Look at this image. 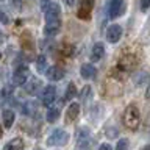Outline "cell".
I'll return each mask as SVG.
<instances>
[{
	"label": "cell",
	"mask_w": 150,
	"mask_h": 150,
	"mask_svg": "<svg viewBox=\"0 0 150 150\" xmlns=\"http://www.w3.org/2000/svg\"><path fill=\"white\" fill-rule=\"evenodd\" d=\"M3 150H23V139L22 138H14L5 145Z\"/></svg>",
	"instance_id": "18"
},
{
	"label": "cell",
	"mask_w": 150,
	"mask_h": 150,
	"mask_svg": "<svg viewBox=\"0 0 150 150\" xmlns=\"http://www.w3.org/2000/svg\"><path fill=\"white\" fill-rule=\"evenodd\" d=\"M61 9L58 3H49L45 6V21H52V19H59Z\"/></svg>",
	"instance_id": "12"
},
{
	"label": "cell",
	"mask_w": 150,
	"mask_h": 150,
	"mask_svg": "<svg viewBox=\"0 0 150 150\" xmlns=\"http://www.w3.org/2000/svg\"><path fill=\"white\" fill-rule=\"evenodd\" d=\"M47 120L49 122H56L58 120V117H59V110L58 108H50L49 111H47Z\"/></svg>",
	"instance_id": "21"
},
{
	"label": "cell",
	"mask_w": 150,
	"mask_h": 150,
	"mask_svg": "<svg viewBox=\"0 0 150 150\" xmlns=\"http://www.w3.org/2000/svg\"><path fill=\"white\" fill-rule=\"evenodd\" d=\"M36 69H38V72H44L45 70V56L44 55H39L36 58Z\"/></svg>",
	"instance_id": "22"
},
{
	"label": "cell",
	"mask_w": 150,
	"mask_h": 150,
	"mask_svg": "<svg viewBox=\"0 0 150 150\" xmlns=\"http://www.w3.org/2000/svg\"><path fill=\"white\" fill-rule=\"evenodd\" d=\"M41 86H42V83L39 81V80H33V81H30L25 86V92L30 94V96H36V94L39 92Z\"/></svg>",
	"instance_id": "17"
},
{
	"label": "cell",
	"mask_w": 150,
	"mask_h": 150,
	"mask_svg": "<svg viewBox=\"0 0 150 150\" xmlns=\"http://www.w3.org/2000/svg\"><path fill=\"white\" fill-rule=\"evenodd\" d=\"M80 75L84 78V80H92V78H96V75H97V69L94 67L92 64H83L81 66V69H80Z\"/></svg>",
	"instance_id": "14"
},
{
	"label": "cell",
	"mask_w": 150,
	"mask_h": 150,
	"mask_svg": "<svg viewBox=\"0 0 150 150\" xmlns=\"http://www.w3.org/2000/svg\"><path fill=\"white\" fill-rule=\"evenodd\" d=\"M14 119H16V114H14V111H11V110H5V111L2 112V120H3V125L6 127V128H11V127H13Z\"/></svg>",
	"instance_id": "16"
},
{
	"label": "cell",
	"mask_w": 150,
	"mask_h": 150,
	"mask_svg": "<svg viewBox=\"0 0 150 150\" xmlns=\"http://www.w3.org/2000/svg\"><path fill=\"white\" fill-rule=\"evenodd\" d=\"M22 114L23 116H33V114H36L38 112V106H36V103L35 102H27L25 105H23V108H22Z\"/></svg>",
	"instance_id": "20"
},
{
	"label": "cell",
	"mask_w": 150,
	"mask_h": 150,
	"mask_svg": "<svg viewBox=\"0 0 150 150\" xmlns=\"http://www.w3.org/2000/svg\"><path fill=\"white\" fill-rule=\"evenodd\" d=\"M5 97H6V96H5V92L0 91V106H2L3 103H5Z\"/></svg>",
	"instance_id": "26"
},
{
	"label": "cell",
	"mask_w": 150,
	"mask_h": 150,
	"mask_svg": "<svg viewBox=\"0 0 150 150\" xmlns=\"http://www.w3.org/2000/svg\"><path fill=\"white\" fill-rule=\"evenodd\" d=\"M80 114V105L78 103H70L67 111H66V122L70 124V122H75V119Z\"/></svg>",
	"instance_id": "15"
},
{
	"label": "cell",
	"mask_w": 150,
	"mask_h": 150,
	"mask_svg": "<svg viewBox=\"0 0 150 150\" xmlns=\"http://www.w3.org/2000/svg\"><path fill=\"white\" fill-rule=\"evenodd\" d=\"M103 56H105V45L102 42H96L92 45V50H91V61L96 63V61H100Z\"/></svg>",
	"instance_id": "13"
},
{
	"label": "cell",
	"mask_w": 150,
	"mask_h": 150,
	"mask_svg": "<svg viewBox=\"0 0 150 150\" xmlns=\"http://www.w3.org/2000/svg\"><path fill=\"white\" fill-rule=\"evenodd\" d=\"M75 94H77V89H75V83H69L67 84V89H66V94L63 97V103L72 100V98L75 97Z\"/></svg>",
	"instance_id": "19"
},
{
	"label": "cell",
	"mask_w": 150,
	"mask_h": 150,
	"mask_svg": "<svg viewBox=\"0 0 150 150\" xmlns=\"http://www.w3.org/2000/svg\"><path fill=\"white\" fill-rule=\"evenodd\" d=\"M2 42H3V33L0 31V44H2Z\"/></svg>",
	"instance_id": "30"
},
{
	"label": "cell",
	"mask_w": 150,
	"mask_h": 150,
	"mask_svg": "<svg viewBox=\"0 0 150 150\" xmlns=\"http://www.w3.org/2000/svg\"><path fill=\"white\" fill-rule=\"evenodd\" d=\"M49 3H50V0H41V5H42V8H44V9H45V6Z\"/></svg>",
	"instance_id": "28"
},
{
	"label": "cell",
	"mask_w": 150,
	"mask_h": 150,
	"mask_svg": "<svg viewBox=\"0 0 150 150\" xmlns=\"http://www.w3.org/2000/svg\"><path fill=\"white\" fill-rule=\"evenodd\" d=\"M91 94V86H84L81 91V100H86V97Z\"/></svg>",
	"instance_id": "24"
},
{
	"label": "cell",
	"mask_w": 150,
	"mask_h": 150,
	"mask_svg": "<svg viewBox=\"0 0 150 150\" xmlns=\"http://www.w3.org/2000/svg\"><path fill=\"white\" fill-rule=\"evenodd\" d=\"M116 150H128V141L127 139H119L116 145Z\"/></svg>",
	"instance_id": "23"
},
{
	"label": "cell",
	"mask_w": 150,
	"mask_h": 150,
	"mask_svg": "<svg viewBox=\"0 0 150 150\" xmlns=\"http://www.w3.org/2000/svg\"><path fill=\"white\" fill-rule=\"evenodd\" d=\"M28 75H30V72H28V69L23 66V67H19L16 72L13 74V83L17 84V86H22V84H25Z\"/></svg>",
	"instance_id": "10"
},
{
	"label": "cell",
	"mask_w": 150,
	"mask_h": 150,
	"mask_svg": "<svg viewBox=\"0 0 150 150\" xmlns=\"http://www.w3.org/2000/svg\"><path fill=\"white\" fill-rule=\"evenodd\" d=\"M141 150H149V147H144V149H141Z\"/></svg>",
	"instance_id": "32"
},
{
	"label": "cell",
	"mask_w": 150,
	"mask_h": 150,
	"mask_svg": "<svg viewBox=\"0 0 150 150\" xmlns=\"http://www.w3.org/2000/svg\"><path fill=\"white\" fill-rule=\"evenodd\" d=\"M45 75L52 81H58V80H63V77H64V69H61L59 66H50L45 70Z\"/></svg>",
	"instance_id": "11"
},
{
	"label": "cell",
	"mask_w": 150,
	"mask_h": 150,
	"mask_svg": "<svg viewBox=\"0 0 150 150\" xmlns=\"http://www.w3.org/2000/svg\"><path fill=\"white\" fill-rule=\"evenodd\" d=\"M89 147H91V133L86 128H80L77 131V149L89 150Z\"/></svg>",
	"instance_id": "5"
},
{
	"label": "cell",
	"mask_w": 150,
	"mask_h": 150,
	"mask_svg": "<svg viewBox=\"0 0 150 150\" xmlns=\"http://www.w3.org/2000/svg\"><path fill=\"white\" fill-rule=\"evenodd\" d=\"M0 2H2V0H0Z\"/></svg>",
	"instance_id": "34"
},
{
	"label": "cell",
	"mask_w": 150,
	"mask_h": 150,
	"mask_svg": "<svg viewBox=\"0 0 150 150\" xmlns=\"http://www.w3.org/2000/svg\"><path fill=\"white\" fill-rule=\"evenodd\" d=\"M61 30V19H52V21H45L44 33L45 36H55L58 35Z\"/></svg>",
	"instance_id": "9"
},
{
	"label": "cell",
	"mask_w": 150,
	"mask_h": 150,
	"mask_svg": "<svg viewBox=\"0 0 150 150\" xmlns=\"http://www.w3.org/2000/svg\"><path fill=\"white\" fill-rule=\"evenodd\" d=\"M0 58H2V53H0Z\"/></svg>",
	"instance_id": "33"
},
{
	"label": "cell",
	"mask_w": 150,
	"mask_h": 150,
	"mask_svg": "<svg viewBox=\"0 0 150 150\" xmlns=\"http://www.w3.org/2000/svg\"><path fill=\"white\" fill-rule=\"evenodd\" d=\"M150 6V0H141V9L142 11H147Z\"/></svg>",
	"instance_id": "25"
},
{
	"label": "cell",
	"mask_w": 150,
	"mask_h": 150,
	"mask_svg": "<svg viewBox=\"0 0 150 150\" xmlns=\"http://www.w3.org/2000/svg\"><path fill=\"white\" fill-rule=\"evenodd\" d=\"M136 64H138V59H136V56L134 55H124L122 58L119 59V63H117V69L120 70V72H131L134 67H136Z\"/></svg>",
	"instance_id": "4"
},
{
	"label": "cell",
	"mask_w": 150,
	"mask_h": 150,
	"mask_svg": "<svg viewBox=\"0 0 150 150\" xmlns=\"http://www.w3.org/2000/svg\"><path fill=\"white\" fill-rule=\"evenodd\" d=\"M98 150H112V149H111V145H108V144H102Z\"/></svg>",
	"instance_id": "27"
},
{
	"label": "cell",
	"mask_w": 150,
	"mask_h": 150,
	"mask_svg": "<svg viewBox=\"0 0 150 150\" xmlns=\"http://www.w3.org/2000/svg\"><path fill=\"white\" fill-rule=\"evenodd\" d=\"M2 134H3V131H2V127H0V138H2Z\"/></svg>",
	"instance_id": "31"
},
{
	"label": "cell",
	"mask_w": 150,
	"mask_h": 150,
	"mask_svg": "<svg viewBox=\"0 0 150 150\" xmlns=\"http://www.w3.org/2000/svg\"><path fill=\"white\" fill-rule=\"evenodd\" d=\"M66 2H67V5H69V6H72V5L75 3V0H66Z\"/></svg>",
	"instance_id": "29"
},
{
	"label": "cell",
	"mask_w": 150,
	"mask_h": 150,
	"mask_svg": "<svg viewBox=\"0 0 150 150\" xmlns=\"http://www.w3.org/2000/svg\"><path fill=\"white\" fill-rule=\"evenodd\" d=\"M69 142V133L64 130H55L47 139V145L50 147H63Z\"/></svg>",
	"instance_id": "2"
},
{
	"label": "cell",
	"mask_w": 150,
	"mask_h": 150,
	"mask_svg": "<svg viewBox=\"0 0 150 150\" xmlns=\"http://www.w3.org/2000/svg\"><path fill=\"white\" fill-rule=\"evenodd\" d=\"M55 98H56V86H53V84L45 86L44 92H42V105L50 106L55 102Z\"/></svg>",
	"instance_id": "8"
},
{
	"label": "cell",
	"mask_w": 150,
	"mask_h": 150,
	"mask_svg": "<svg viewBox=\"0 0 150 150\" xmlns=\"http://www.w3.org/2000/svg\"><path fill=\"white\" fill-rule=\"evenodd\" d=\"M120 38H122V27H120V25L112 23V25L108 27V30H106V39H108V42L116 44V42L119 41Z\"/></svg>",
	"instance_id": "7"
},
{
	"label": "cell",
	"mask_w": 150,
	"mask_h": 150,
	"mask_svg": "<svg viewBox=\"0 0 150 150\" xmlns=\"http://www.w3.org/2000/svg\"><path fill=\"white\" fill-rule=\"evenodd\" d=\"M94 2L96 0H78V9H77V16L81 21H88L91 17L92 8H94Z\"/></svg>",
	"instance_id": "3"
},
{
	"label": "cell",
	"mask_w": 150,
	"mask_h": 150,
	"mask_svg": "<svg viewBox=\"0 0 150 150\" xmlns=\"http://www.w3.org/2000/svg\"><path fill=\"white\" fill-rule=\"evenodd\" d=\"M124 125L127 127L128 130L134 131L138 130L139 127V120H141V112H139V108L134 105V103H131V105H128L125 108L124 111Z\"/></svg>",
	"instance_id": "1"
},
{
	"label": "cell",
	"mask_w": 150,
	"mask_h": 150,
	"mask_svg": "<svg viewBox=\"0 0 150 150\" xmlns=\"http://www.w3.org/2000/svg\"><path fill=\"white\" fill-rule=\"evenodd\" d=\"M124 11H125L124 0H111L110 2V6H108V16H110L111 19L119 17Z\"/></svg>",
	"instance_id": "6"
}]
</instances>
